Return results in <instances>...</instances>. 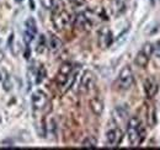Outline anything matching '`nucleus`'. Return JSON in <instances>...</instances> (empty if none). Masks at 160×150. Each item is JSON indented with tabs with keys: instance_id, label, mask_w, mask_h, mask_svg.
I'll use <instances>...</instances> for the list:
<instances>
[{
	"instance_id": "f257e3e1",
	"label": "nucleus",
	"mask_w": 160,
	"mask_h": 150,
	"mask_svg": "<svg viewBox=\"0 0 160 150\" xmlns=\"http://www.w3.org/2000/svg\"><path fill=\"white\" fill-rule=\"evenodd\" d=\"M127 137L132 147H139L145 138V131L138 117H131L127 123Z\"/></svg>"
},
{
	"instance_id": "f03ea898",
	"label": "nucleus",
	"mask_w": 160,
	"mask_h": 150,
	"mask_svg": "<svg viewBox=\"0 0 160 150\" xmlns=\"http://www.w3.org/2000/svg\"><path fill=\"white\" fill-rule=\"evenodd\" d=\"M70 22H72V16L67 10H64V8L54 9L52 14V23L57 31L65 30L70 25Z\"/></svg>"
},
{
	"instance_id": "7ed1b4c3",
	"label": "nucleus",
	"mask_w": 160,
	"mask_h": 150,
	"mask_svg": "<svg viewBox=\"0 0 160 150\" xmlns=\"http://www.w3.org/2000/svg\"><path fill=\"white\" fill-rule=\"evenodd\" d=\"M134 84V74L131 69V67H124L118 74L117 85L121 90H128Z\"/></svg>"
},
{
	"instance_id": "20e7f679",
	"label": "nucleus",
	"mask_w": 160,
	"mask_h": 150,
	"mask_svg": "<svg viewBox=\"0 0 160 150\" xmlns=\"http://www.w3.org/2000/svg\"><path fill=\"white\" fill-rule=\"evenodd\" d=\"M31 101H32V106L36 111H46V108L49 110V100H48V96L44 91L42 90H36L32 97H31Z\"/></svg>"
},
{
	"instance_id": "39448f33",
	"label": "nucleus",
	"mask_w": 160,
	"mask_h": 150,
	"mask_svg": "<svg viewBox=\"0 0 160 150\" xmlns=\"http://www.w3.org/2000/svg\"><path fill=\"white\" fill-rule=\"evenodd\" d=\"M72 72H73V64L69 63V62H65L63 63L59 67V70L57 73V76H56V82L57 85L62 88L64 86L67 82H68V79L70 78L72 75Z\"/></svg>"
},
{
	"instance_id": "423d86ee",
	"label": "nucleus",
	"mask_w": 160,
	"mask_h": 150,
	"mask_svg": "<svg viewBox=\"0 0 160 150\" xmlns=\"http://www.w3.org/2000/svg\"><path fill=\"white\" fill-rule=\"evenodd\" d=\"M37 33V25L33 18H28L25 22V32H23V41L28 46Z\"/></svg>"
},
{
	"instance_id": "0eeeda50",
	"label": "nucleus",
	"mask_w": 160,
	"mask_h": 150,
	"mask_svg": "<svg viewBox=\"0 0 160 150\" xmlns=\"http://www.w3.org/2000/svg\"><path fill=\"white\" fill-rule=\"evenodd\" d=\"M122 138H123V133L120 128H112L106 133V140H107V144L110 147H118L122 142Z\"/></svg>"
},
{
	"instance_id": "6e6552de",
	"label": "nucleus",
	"mask_w": 160,
	"mask_h": 150,
	"mask_svg": "<svg viewBox=\"0 0 160 150\" xmlns=\"http://www.w3.org/2000/svg\"><path fill=\"white\" fill-rule=\"evenodd\" d=\"M113 42V35L107 27H102L99 31V46L102 49L108 48Z\"/></svg>"
},
{
	"instance_id": "1a4fd4ad",
	"label": "nucleus",
	"mask_w": 160,
	"mask_h": 150,
	"mask_svg": "<svg viewBox=\"0 0 160 150\" xmlns=\"http://www.w3.org/2000/svg\"><path fill=\"white\" fill-rule=\"evenodd\" d=\"M94 82H95V78L94 74L90 72V70H86L82 76H81V81H80V92H88L92 89L94 86Z\"/></svg>"
},
{
	"instance_id": "9d476101",
	"label": "nucleus",
	"mask_w": 160,
	"mask_h": 150,
	"mask_svg": "<svg viewBox=\"0 0 160 150\" xmlns=\"http://www.w3.org/2000/svg\"><path fill=\"white\" fill-rule=\"evenodd\" d=\"M158 90H159V85L153 78L145 79V81H144V92H145L147 98H153L155 95L158 94Z\"/></svg>"
},
{
	"instance_id": "9b49d317",
	"label": "nucleus",
	"mask_w": 160,
	"mask_h": 150,
	"mask_svg": "<svg viewBox=\"0 0 160 150\" xmlns=\"http://www.w3.org/2000/svg\"><path fill=\"white\" fill-rule=\"evenodd\" d=\"M47 47H48L53 53H56V52H58V51L62 49L63 42H62L60 38L57 37L56 35L49 33V35H48V39H47Z\"/></svg>"
},
{
	"instance_id": "f8f14e48",
	"label": "nucleus",
	"mask_w": 160,
	"mask_h": 150,
	"mask_svg": "<svg viewBox=\"0 0 160 150\" xmlns=\"http://www.w3.org/2000/svg\"><path fill=\"white\" fill-rule=\"evenodd\" d=\"M89 106H90L91 112L94 113L95 116H101L102 112H103V108H105L103 101L101 100L100 97H94V98H91L90 102H89Z\"/></svg>"
},
{
	"instance_id": "ddd939ff",
	"label": "nucleus",
	"mask_w": 160,
	"mask_h": 150,
	"mask_svg": "<svg viewBox=\"0 0 160 150\" xmlns=\"http://www.w3.org/2000/svg\"><path fill=\"white\" fill-rule=\"evenodd\" d=\"M75 25L80 30H85V31H89L91 28V21L82 12H80L75 16Z\"/></svg>"
},
{
	"instance_id": "4468645a",
	"label": "nucleus",
	"mask_w": 160,
	"mask_h": 150,
	"mask_svg": "<svg viewBox=\"0 0 160 150\" xmlns=\"http://www.w3.org/2000/svg\"><path fill=\"white\" fill-rule=\"evenodd\" d=\"M149 58H150V57L147 56L143 51H139V52L137 53V56H136L134 63H136L139 68H147V65H148V63H149Z\"/></svg>"
},
{
	"instance_id": "2eb2a0df",
	"label": "nucleus",
	"mask_w": 160,
	"mask_h": 150,
	"mask_svg": "<svg viewBox=\"0 0 160 150\" xmlns=\"http://www.w3.org/2000/svg\"><path fill=\"white\" fill-rule=\"evenodd\" d=\"M96 145H98V140L94 137H88L81 143L82 148H96Z\"/></svg>"
},
{
	"instance_id": "dca6fc26",
	"label": "nucleus",
	"mask_w": 160,
	"mask_h": 150,
	"mask_svg": "<svg viewBox=\"0 0 160 150\" xmlns=\"http://www.w3.org/2000/svg\"><path fill=\"white\" fill-rule=\"evenodd\" d=\"M46 48H47V39H46V37H44V36H40L36 51H37L38 53H43V52L46 51Z\"/></svg>"
},
{
	"instance_id": "f3484780",
	"label": "nucleus",
	"mask_w": 160,
	"mask_h": 150,
	"mask_svg": "<svg viewBox=\"0 0 160 150\" xmlns=\"http://www.w3.org/2000/svg\"><path fill=\"white\" fill-rule=\"evenodd\" d=\"M140 51H143L147 56L152 57V54L154 53V46H153L152 43L147 42V43H144V44H143V47H142V49H140Z\"/></svg>"
},
{
	"instance_id": "a211bd4d",
	"label": "nucleus",
	"mask_w": 160,
	"mask_h": 150,
	"mask_svg": "<svg viewBox=\"0 0 160 150\" xmlns=\"http://www.w3.org/2000/svg\"><path fill=\"white\" fill-rule=\"evenodd\" d=\"M113 4H115V9H116V12L121 14L126 9V2L124 0H113Z\"/></svg>"
},
{
	"instance_id": "6ab92c4d",
	"label": "nucleus",
	"mask_w": 160,
	"mask_h": 150,
	"mask_svg": "<svg viewBox=\"0 0 160 150\" xmlns=\"http://www.w3.org/2000/svg\"><path fill=\"white\" fill-rule=\"evenodd\" d=\"M44 78H46V70H44L43 67H41V68H38V70L36 72V82L40 84Z\"/></svg>"
},
{
	"instance_id": "aec40b11",
	"label": "nucleus",
	"mask_w": 160,
	"mask_h": 150,
	"mask_svg": "<svg viewBox=\"0 0 160 150\" xmlns=\"http://www.w3.org/2000/svg\"><path fill=\"white\" fill-rule=\"evenodd\" d=\"M41 4L46 10H53L54 8V0H41Z\"/></svg>"
},
{
	"instance_id": "412c9836",
	"label": "nucleus",
	"mask_w": 160,
	"mask_h": 150,
	"mask_svg": "<svg viewBox=\"0 0 160 150\" xmlns=\"http://www.w3.org/2000/svg\"><path fill=\"white\" fill-rule=\"evenodd\" d=\"M115 112H116V114H118V118H120L121 121H124L126 117H127V114H128V111L127 110H123V107H117Z\"/></svg>"
},
{
	"instance_id": "4be33fe9",
	"label": "nucleus",
	"mask_w": 160,
	"mask_h": 150,
	"mask_svg": "<svg viewBox=\"0 0 160 150\" xmlns=\"http://www.w3.org/2000/svg\"><path fill=\"white\" fill-rule=\"evenodd\" d=\"M4 89H5L6 91L11 90V81H10L9 76H5V80H4Z\"/></svg>"
},
{
	"instance_id": "5701e85b",
	"label": "nucleus",
	"mask_w": 160,
	"mask_h": 150,
	"mask_svg": "<svg viewBox=\"0 0 160 150\" xmlns=\"http://www.w3.org/2000/svg\"><path fill=\"white\" fill-rule=\"evenodd\" d=\"M73 1H74L77 5H82V4L85 2V0H73Z\"/></svg>"
},
{
	"instance_id": "b1692460",
	"label": "nucleus",
	"mask_w": 160,
	"mask_h": 150,
	"mask_svg": "<svg viewBox=\"0 0 160 150\" xmlns=\"http://www.w3.org/2000/svg\"><path fill=\"white\" fill-rule=\"evenodd\" d=\"M30 8H31V10H33V9H35V4H33V0H30Z\"/></svg>"
},
{
	"instance_id": "393cba45",
	"label": "nucleus",
	"mask_w": 160,
	"mask_h": 150,
	"mask_svg": "<svg viewBox=\"0 0 160 150\" xmlns=\"http://www.w3.org/2000/svg\"><path fill=\"white\" fill-rule=\"evenodd\" d=\"M16 1H18V2H21V1H22V0H16Z\"/></svg>"
}]
</instances>
